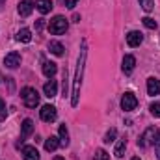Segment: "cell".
Listing matches in <instances>:
<instances>
[{
	"instance_id": "cell-1",
	"label": "cell",
	"mask_w": 160,
	"mask_h": 160,
	"mask_svg": "<svg viewBox=\"0 0 160 160\" xmlns=\"http://www.w3.org/2000/svg\"><path fill=\"white\" fill-rule=\"evenodd\" d=\"M86 56H88V45L86 41H82V48H80L78 63H77V75H75V84H73V99L71 104L77 106L80 97V86H82V73H84V65H86Z\"/></svg>"
},
{
	"instance_id": "cell-2",
	"label": "cell",
	"mask_w": 160,
	"mask_h": 160,
	"mask_svg": "<svg viewBox=\"0 0 160 160\" xmlns=\"http://www.w3.org/2000/svg\"><path fill=\"white\" fill-rule=\"evenodd\" d=\"M67 28H69V22H67V19L62 17V15H56V17L48 22V32L54 34V36H62V34H65Z\"/></svg>"
},
{
	"instance_id": "cell-3",
	"label": "cell",
	"mask_w": 160,
	"mask_h": 160,
	"mask_svg": "<svg viewBox=\"0 0 160 160\" xmlns=\"http://www.w3.org/2000/svg\"><path fill=\"white\" fill-rule=\"evenodd\" d=\"M21 97H22V102H24V106H28V108H36L38 104H39V93L34 89V88H22V91H21Z\"/></svg>"
},
{
	"instance_id": "cell-4",
	"label": "cell",
	"mask_w": 160,
	"mask_h": 160,
	"mask_svg": "<svg viewBox=\"0 0 160 160\" xmlns=\"http://www.w3.org/2000/svg\"><path fill=\"white\" fill-rule=\"evenodd\" d=\"M136 106H138L136 95H134L132 91H125V95L121 97V108H123L125 112H130V110H134Z\"/></svg>"
},
{
	"instance_id": "cell-5",
	"label": "cell",
	"mask_w": 160,
	"mask_h": 160,
	"mask_svg": "<svg viewBox=\"0 0 160 160\" xmlns=\"http://www.w3.org/2000/svg\"><path fill=\"white\" fill-rule=\"evenodd\" d=\"M39 116H41V119L45 121V123H52V121H56L58 112H56V108H54L52 104H45V106L39 110Z\"/></svg>"
},
{
	"instance_id": "cell-6",
	"label": "cell",
	"mask_w": 160,
	"mask_h": 160,
	"mask_svg": "<svg viewBox=\"0 0 160 160\" xmlns=\"http://www.w3.org/2000/svg\"><path fill=\"white\" fill-rule=\"evenodd\" d=\"M155 134H157V130L153 128V127H149L142 136H140V140H138V145L140 147H149L153 142H155Z\"/></svg>"
},
{
	"instance_id": "cell-7",
	"label": "cell",
	"mask_w": 160,
	"mask_h": 160,
	"mask_svg": "<svg viewBox=\"0 0 160 160\" xmlns=\"http://www.w3.org/2000/svg\"><path fill=\"white\" fill-rule=\"evenodd\" d=\"M4 65L9 67V69L19 67V65H21V54H19V52H9V54H6V58H4Z\"/></svg>"
},
{
	"instance_id": "cell-8",
	"label": "cell",
	"mask_w": 160,
	"mask_h": 160,
	"mask_svg": "<svg viewBox=\"0 0 160 160\" xmlns=\"http://www.w3.org/2000/svg\"><path fill=\"white\" fill-rule=\"evenodd\" d=\"M142 41H143V36H142V32H136V30H132V32H128L127 34V45L128 47H140L142 45Z\"/></svg>"
},
{
	"instance_id": "cell-9",
	"label": "cell",
	"mask_w": 160,
	"mask_h": 160,
	"mask_svg": "<svg viewBox=\"0 0 160 160\" xmlns=\"http://www.w3.org/2000/svg\"><path fill=\"white\" fill-rule=\"evenodd\" d=\"M17 11H19L21 17H28V15L34 11V2H32V0H21Z\"/></svg>"
},
{
	"instance_id": "cell-10",
	"label": "cell",
	"mask_w": 160,
	"mask_h": 160,
	"mask_svg": "<svg viewBox=\"0 0 160 160\" xmlns=\"http://www.w3.org/2000/svg\"><path fill=\"white\" fill-rule=\"evenodd\" d=\"M123 73L125 75H130L132 71H134V67H136V58L132 56V54H127L125 58H123Z\"/></svg>"
},
{
	"instance_id": "cell-11",
	"label": "cell",
	"mask_w": 160,
	"mask_h": 160,
	"mask_svg": "<svg viewBox=\"0 0 160 160\" xmlns=\"http://www.w3.org/2000/svg\"><path fill=\"white\" fill-rule=\"evenodd\" d=\"M43 91H45V97H48V99L56 97V93H58V82L56 80H48L43 86Z\"/></svg>"
},
{
	"instance_id": "cell-12",
	"label": "cell",
	"mask_w": 160,
	"mask_h": 160,
	"mask_svg": "<svg viewBox=\"0 0 160 160\" xmlns=\"http://www.w3.org/2000/svg\"><path fill=\"white\" fill-rule=\"evenodd\" d=\"M34 132V121L32 119H24L22 121V130H21V143Z\"/></svg>"
},
{
	"instance_id": "cell-13",
	"label": "cell",
	"mask_w": 160,
	"mask_h": 160,
	"mask_svg": "<svg viewBox=\"0 0 160 160\" xmlns=\"http://www.w3.org/2000/svg\"><path fill=\"white\" fill-rule=\"evenodd\" d=\"M147 93L149 95H160V80L151 77L147 80Z\"/></svg>"
},
{
	"instance_id": "cell-14",
	"label": "cell",
	"mask_w": 160,
	"mask_h": 160,
	"mask_svg": "<svg viewBox=\"0 0 160 160\" xmlns=\"http://www.w3.org/2000/svg\"><path fill=\"white\" fill-rule=\"evenodd\" d=\"M22 157H24V160H39V153L34 145H26L22 149Z\"/></svg>"
},
{
	"instance_id": "cell-15",
	"label": "cell",
	"mask_w": 160,
	"mask_h": 160,
	"mask_svg": "<svg viewBox=\"0 0 160 160\" xmlns=\"http://www.w3.org/2000/svg\"><path fill=\"white\" fill-rule=\"evenodd\" d=\"M60 145H62V143H60V138H58V136H50V138H47V140H45V149H47L48 153L56 151Z\"/></svg>"
},
{
	"instance_id": "cell-16",
	"label": "cell",
	"mask_w": 160,
	"mask_h": 160,
	"mask_svg": "<svg viewBox=\"0 0 160 160\" xmlns=\"http://www.w3.org/2000/svg\"><path fill=\"white\" fill-rule=\"evenodd\" d=\"M56 71H58V65H56L54 62H45V63H43V75H45V77L52 78V77L56 75Z\"/></svg>"
},
{
	"instance_id": "cell-17",
	"label": "cell",
	"mask_w": 160,
	"mask_h": 160,
	"mask_svg": "<svg viewBox=\"0 0 160 160\" xmlns=\"http://www.w3.org/2000/svg\"><path fill=\"white\" fill-rule=\"evenodd\" d=\"M36 8H38V11H39L41 15H47L52 9V0H38Z\"/></svg>"
},
{
	"instance_id": "cell-18",
	"label": "cell",
	"mask_w": 160,
	"mask_h": 160,
	"mask_svg": "<svg viewBox=\"0 0 160 160\" xmlns=\"http://www.w3.org/2000/svg\"><path fill=\"white\" fill-rule=\"evenodd\" d=\"M17 41H21V43H30V41H32V32H30L28 28H21V30L17 32Z\"/></svg>"
},
{
	"instance_id": "cell-19",
	"label": "cell",
	"mask_w": 160,
	"mask_h": 160,
	"mask_svg": "<svg viewBox=\"0 0 160 160\" xmlns=\"http://www.w3.org/2000/svg\"><path fill=\"white\" fill-rule=\"evenodd\" d=\"M48 50L54 54V56H62L63 54V45L60 41H50L48 43Z\"/></svg>"
},
{
	"instance_id": "cell-20",
	"label": "cell",
	"mask_w": 160,
	"mask_h": 160,
	"mask_svg": "<svg viewBox=\"0 0 160 160\" xmlns=\"http://www.w3.org/2000/svg\"><path fill=\"white\" fill-rule=\"evenodd\" d=\"M60 143L63 147L69 145V132H67V127L65 125H60Z\"/></svg>"
},
{
	"instance_id": "cell-21",
	"label": "cell",
	"mask_w": 160,
	"mask_h": 160,
	"mask_svg": "<svg viewBox=\"0 0 160 160\" xmlns=\"http://www.w3.org/2000/svg\"><path fill=\"white\" fill-rule=\"evenodd\" d=\"M125 149H127V140L123 138V140H119V142L116 143V149H114V155H116L118 158H121V157L125 155Z\"/></svg>"
},
{
	"instance_id": "cell-22",
	"label": "cell",
	"mask_w": 160,
	"mask_h": 160,
	"mask_svg": "<svg viewBox=\"0 0 160 160\" xmlns=\"http://www.w3.org/2000/svg\"><path fill=\"white\" fill-rule=\"evenodd\" d=\"M116 136H118V130H116V128H110V130L104 134V143H112V142L116 140Z\"/></svg>"
},
{
	"instance_id": "cell-23",
	"label": "cell",
	"mask_w": 160,
	"mask_h": 160,
	"mask_svg": "<svg viewBox=\"0 0 160 160\" xmlns=\"http://www.w3.org/2000/svg\"><path fill=\"white\" fill-rule=\"evenodd\" d=\"M142 21H143V26H145V28H149V30H155V28H157V21H155V19H151V17H143Z\"/></svg>"
},
{
	"instance_id": "cell-24",
	"label": "cell",
	"mask_w": 160,
	"mask_h": 160,
	"mask_svg": "<svg viewBox=\"0 0 160 160\" xmlns=\"http://www.w3.org/2000/svg\"><path fill=\"white\" fill-rule=\"evenodd\" d=\"M140 6L143 8V11H153V8H155V4H153V0H140Z\"/></svg>"
},
{
	"instance_id": "cell-25",
	"label": "cell",
	"mask_w": 160,
	"mask_h": 160,
	"mask_svg": "<svg viewBox=\"0 0 160 160\" xmlns=\"http://www.w3.org/2000/svg\"><path fill=\"white\" fill-rule=\"evenodd\" d=\"M155 153H157V158L160 160V130H157V134H155Z\"/></svg>"
},
{
	"instance_id": "cell-26",
	"label": "cell",
	"mask_w": 160,
	"mask_h": 160,
	"mask_svg": "<svg viewBox=\"0 0 160 160\" xmlns=\"http://www.w3.org/2000/svg\"><path fill=\"white\" fill-rule=\"evenodd\" d=\"M95 160H108V153L104 149H97L95 153Z\"/></svg>"
},
{
	"instance_id": "cell-27",
	"label": "cell",
	"mask_w": 160,
	"mask_h": 160,
	"mask_svg": "<svg viewBox=\"0 0 160 160\" xmlns=\"http://www.w3.org/2000/svg\"><path fill=\"white\" fill-rule=\"evenodd\" d=\"M149 110H151V114H153L155 118H160V102H153Z\"/></svg>"
},
{
	"instance_id": "cell-28",
	"label": "cell",
	"mask_w": 160,
	"mask_h": 160,
	"mask_svg": "<svg viewBox=\"0 0 160 160\" xmlns=\"http://www.w3.org/2000/svg\"><path fill=\"white\" fill-rule=\"evenodd\" d=\"M6 116H8V112H6V102H4V99L0 97V121L6 119Z\"/></svg>"
},
{
	"instance_id": "cell-29",
	"label": "cell",
	"mask_w": 160,
	"mask_h": 160,
	"mask_svg": "<svg viewBox=\"0 0 160 160\" xmlns=\"http://www.w3.org/2000/svg\"><path fill=\"white\" fill-rule=\"evenodd\" d=\"M77 2H78V0H65V6H67L69 9H73V8L77 6Z\"/></svg>"
},
{
	"instance_id": "cell-30",
	"label": "cell",
	"mask_w": 160,
	"mask_h": 160,
	"mask_svg": "<svg viewBox=\"0 0 160 160\" xmlns=\"http://www.w3.org/2000/svg\"><path fill=\"white\" fill-rule=\"evenodd\" d=\"M43 24H45V22H43V19H39V21L36 22V28H38V30H41V28H43Z\"/></svg>"
},
{
	"instance_id": "cell-31",
	"label": "cell",
	"mask_w": 160,
	"mask_h": 160,
	"mask_svg": "<svg viewBox=\"0 0 160 160\" xmlns=\"http://www.w3.org/2000/svg\"><path fill=\"white\" fill-rule=\"evenodd\" d=\"M130 160H140V157H132Z\"/></svg>"
},
{
	"instance_id": "cell-32",
	"label": "cell",
	"mask_w": 160,
	"mask_h": 160,
	"mask_svg": "<svg viewBox=\"0 0 160 160\" xmlns=\"http://www.w3.org/2000/svg\"><path fill=\"white\" fill-rule=\"evenodd\" d=\"M54 160H65V158H62V157H56V158H54Z\"/></svg>"
},
{
	"instance_id": "cell-33",
	"label": "cell",
	"mask_w": 160,
	"mask_h": 160,
	"mask_svg": "<svg viewBox=\"0 0 160 160\" xmlns=\"http://www.w3.org/2000/svg\"><path fill=\"white\" fill-rule=\"evenodd\" d=\"M2 4H4V0H0V9H2Z\"/></svg>"
}]
</instances>
